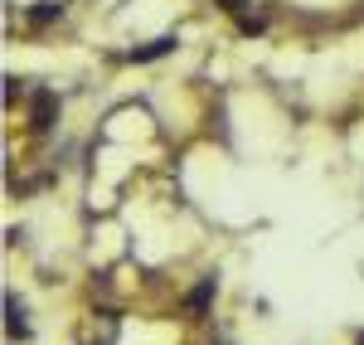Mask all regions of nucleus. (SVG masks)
<instances>
[{"label": "nucleus", "mask_w": 364, "mask_h": 345, "mask_svg": "<svg viewBox=\"0 0 364 345\" xmlns=\"http://www.w3.org/2000/svg\"><path fill=\"white\" fill-rule=\"evenodd\" d=\"M219 10H228V15H248V0H219Z\"/></svg>", "instance_id": "nucleus-7"}, {"label": "nucleus", "mask_w": 364, "mask_h": 345, "mask_svg": "<svg viewBox=\"0 0 364 345\" xmlns=\"http://www.w3.org/2000/svg\"><path fill=\"white\" fill-rule=\"evenodd\" d=\"M170 49H175V39H151L146 49H132V58H136V63H151V58L170 54Z\"/></svg>", "instance_id": "nucleus-3"}, {"label": "nucleus", "mask_w": 364, "mask_h": 345, "mask_svg": "<svg viewBox=\"0 0 364 345\" xmlns=\"http://www.w3.org/2000/svg\"><path fill=\"white\" fill-rule=\"evenodd\" d=\"M54 122H58V92L39 87V92H34V102H29V127H34V132H49Z\"/></svg>", "instance_id": "nucleus-1"}, {"label": "nucleus", "mask_w": 364, "mask_h": 345, "mask_svg": "<svg viewBox=\"0 0 364 345\" xmlns=\"http://www.w3.org/2000/svg\"><path fill=\"white\" fill-rule=\"evenodd\" d=\"M58 15H63V5H44V10H34L29 20H34V25H49V20H58Z\"/></svg>", "instance_id": "nucleus-6"}, {"label": "nucleus", "mask_w": 364, "mask_h": 345, "mask_svg": "<svg viewBox=\"0 0 364 345\" xmlns=\"http://www.w3.org/2000/svg\"><path fill=\"white\" fill-rule=\"evenodd\" d=\"M209 297H214V277H204V282L190 292V312H195V317L204 312V307H209Z\"/></svg>", "instance_id": "nucleus-4"}, {"label": "nucleus", "mask_w": 364, "mask_h": 345, "mask_svg": "<svg viewBox=\"0 0 364 345\" xmlns=\"http://www.w3.org/2000/svg\"><path fill=\"white\" fill-rule=\"evenodd\" d=\"M5 326H10V336H29V326H25V307L15 302V297H5Z\"/></svg>", "instance_id": "nucleus-2"}, {"label": "nucleus", "mask_w": 364, "mask_h": 345, "mask_svg": "<svg viewBox=\"0 0 364 345\" xmlns=\"http://www.w3.org/2000/svg\"><path fill=\"white\" fill-rule=\"evenodd\" d=\"M360 345H364V336H360Z\"/></svg>", "instance_id": "nucleus-8"}, {"label": "nucleus", "mask_w": 364, "mask_h": 345, "mask_svg": "<svg viewBox=\"0 0 364 345\" xmlns=\"http://www.w3.org/2000/svg\"><path fill=\"white\" fill-rule=\"evenodd\" d=\"M262 25H267L262 15H238V29H243V34H262Z\"/></svg>", "instance_id": "nucleus-5"}]
</instances>
